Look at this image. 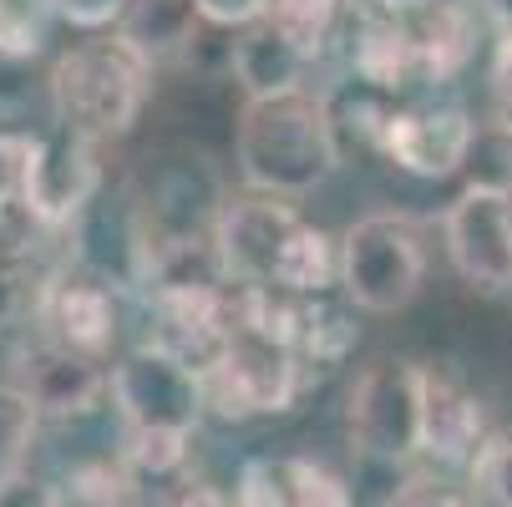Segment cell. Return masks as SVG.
Here are the masks:
<instances>
[{"label": "cell", "mask_w": 512, "mask_h": 507, "mask_svg": "<svg viewBox=\"0 0 512 507\" xmlns=\"http://www.w3.org/2000/svg\"><path fill=\"white\" fill-rule=\"evenodd\" d=\"M335 16H340V0H274L264 21H269L289 46H295L305 61H315V56L325 51V41H330Z\"/></svg>", "instance_id": "21"}, {"label": "cell", "mask_w": 512, "mask_h": 507, "mask_svg": "<svg viewBox=\"0 0 512 507\" xmlns=\"http://www.w3.org/2000/svg\"><path fill=\"white\" fill-rule=\"evenodd\" d=\"M350 437L376 462H411L426 447V366L376 360L350 391Z\"/></svg>", "instance_id": "4"}, {"label": "cell", "mask_w": 512, "mask_h": 507, "mask_svg": "<svg viewBox=\"0 0 512 507\" xmlns=\"http://www.w3.org/2000/svg\"><path fill=\"white\" fill-rule=\"evenodd\" d=\"M198 21L203 16H198L193 0H127V11L117 21V36L148 66H158V61H173L193 41Z\"/></svg>", "instance_id": "14"}, {"label": "cell", "mask_w": 512, "mask_h": 507, "mask_svg": "<svg viewBox=\"0 0 512 507\" xmlns=\"http://www.w3.org/2000/svg\"><path fill=\"white\" fill-rule=\"evenodd\" d=\"M0 11H6V0H0Z\"/></svg>", "instance_id": "34"}, {"label": "cell", "mask_w": 512, "mask_h": 507, "mask_svg": "<svg viewBox=\"0 0 512 507\" xmlns=\"http://www.w3.org/2000/svg\"><path fill=\"white\" fill-rule=\"evenodd\" d=\"M411 36H416L421 71H426V77H436V82L457 77V71L467 66V56H472V41H477L472 16H467V6H457V0H436L431 11H421V21L411 26Z\"/></svg>", "instance_id": "18"}, {"label": "cell", "mask_w": 512, "mask_h": 507, "mask_svg": "<svg viewBox=\"0 0 512 507\" xmlns=\"http://www.w3.org/2000/svg\"><path fill=\"white\" fill-rule=\"evenodd\" d=\"M122 462L153 482H168L188 462V431H122Z\"/></svg>", "instance_id": "23"}, {"label": "cell", "mask_w": 512, "mask_h": 507, "mask_svg": "<svg viewBox=\"0 0 512 507\" xmlns=\"http://www.w3.org/2000/svg\"><path fill=\"white\" fill-rule=\"evenodd\" d=\"M234 158L254 193L264 198H305L340 168L335 112L315 92H284L244 102Z\"/></svg>", "instance_id": "1"}, {"label": "cell", "mask_w": 512, "mask_h": 507, "mask_svg": "<svg viewBox=\"0 0 512 507\" xmlns=\"http://www.w3.org/2000/svg\"><path fill=\"white\" fill-rule=\"evenodd\" d=\"M421 274H426L421 239L396 213H371V219H355L340 234V284L355 310L371 315L406 310L421 289Z\"/></svg>", "instance_id": "3"}, {"label": "cell", "mask_w": 512, "mask_h": 507, "mask_svg": "<svg viewBox=\"0 0 512 507\" xmlns=\"http://www.w3.org/2000/svg\"><path fill=\"white\" fill-rule=\"evenodd\" d=\"M350 345H355V325H350L345 310L325 305L320 295H315V305L300 300V330H295V355L300 360H320V366H330V360H340Z\"/></svg>", "instance_id": "22"}, {"label": "cell", "mask_w": 512, "mask_h": 507, "mask_svg": "<svg viewBox=\"0 0 512 507\" xmlns=\"http://www.w3.org/2000/svg\"><path fill=\"white\" fill-rule=\"evenodd\" d=\"M148 61H142L122 36L71 46L51 71V112L61 132L112 142L127 137L142 102H148Z\"/></svg>", "instance_id": "2"}, {"label": "cell", "mask_w": 512, "mask_h": 507, "mask_svg": "<svg viewBox=\"0 0 512 507\" xmlns=\"http://www.w3.org/2000/svg\"><path fill=\"white\" fill-rule=\"evenodd\" d=\"M492 107L502 132H512V36H502L492 51Z\"/></svg>", "instance_id": "29"}, {"label": "cell", "mask_w": 512, "mask_h": 507, "mask_svg": "<svg viewBox=\"0 0 512 507\" xmlns=\"http://www.w3.org/2000/svg\"><path fill=\"white\" fill-rule=\"evenodd\" d=\"M330 279H340V244L325 229L300 224L289 249H284V259H279L274 289H284V295H295V300H315V295H325Z\"/></svg>", "instance_id": "19"}, {"label": "cell", "mask_w": 512, "mask_h": 507, "mask_svg": "<svg viewBox=\"0 0 512 507\" xmlns=\"http://www.w3.org/2000/svg\"><path fill=\"white\" fill-rule=\"evenodd\" d=\"M102 168H97V142L61 132L56 142H41L36 163H31V183H26V208L31 219L46 229L71 224L87 208V198L97 193Z\"/></svg>", "instance_id": "10"}, {"label": "cell", "mask_w": 512, "mask_h": 507, "mask_svg": "<svg viewBox=\"0 0 512 507\" xmlns=\"http://www.w3.org/2000/svg\"><path fill=\"white\" fill-rule=\"evenodd\" d=\"M477 148V122L462 107L391 112L381 132V153L416 178H452Z\"/></svg>", "instance_id": "9"}, {"label": "cell", "mask_w": 512, "mask_h": 507, "mask_svg": "<svg viewBox=\"0 0 512 507\" xmlns=\"http://www.w3.org/2000/svg\"><path fill=\"white\" fill-rule=\"evenodd\" d=\"M0 507H56V497L46 492V487H36V482H11L6 492H0Z\"/></svg>", "instance_id": "30"}, {"label": "cell", "mask_w": 512, "mask_h": 507, "mask_svg": "<svg viewBox=\"0 0 512 507\" xmlns=\"http://www.w3.org/2000/svg\"><path fill=\"white\" fill-rule=\"evenodd\" d=\"M355 71H360V82H371L376 92L406 87L421 71L411 26L401 16H371L360 26V36H355Z\"/></svg>", "instance_id": "17"}, {"label": "cell", "mask_w": 512, "mask_h": 507, "mask_svg": "<svg viewBox=\"0 0 512 507\" xmlns=\"http://www.w3.org/2000/svg\"><path fill=\"white\" fill-rule=\"evenodd\" d=\"M51 497H56V507H127V482H122V472L97 462V467H77Z\"/></svg>", "instance_id": "24"}, {"label": "cell", "mask_w": 512, "mask_h": 507, "mask_svg": "<svg viewBox=\"0 0 512 507\" xmlns=\"http://www.w3.org/2000/svg\"><path fill=\"white\" fill-rule=\"evenodd\" d=\"M472 482L492 507H512V437H492L477 462H472Z\"/></svg>", "instance_id": "26"}, {"label": "cell", "mask_w": 512, "mask_h": 507, "mask_svg": "<svg viewBox=\"0 0 512 507\" xmlns=\"http://www.w3.org/2000/svg\"><path fill=\"white\" fill-rule=\"evenodd\" d=\"M381 6H386L391 16H406V11H416V16H421V11H431V6H436V0H381Z\"/></svg>", "instance_id": "33"}, {"label": "cell", "mask_w": 512, "mask_h": 507, "mask_svg": "<svg viewBox=\"0 0 512 507\" xmlns=\"http://www.w3.org/2000/svg\"><path fill=\"white\" fill-rule=\"evenodd\" d=\"M482 11L497 21V31H502V36H512V0H482Z\"/></svg>", "instance_id": "32"}, {"label": "cell", "mask_w": 512, "mask_h": 507, "mask_svg": "<svg viewBox=\"0 0 512 507\" xmlns=\"http://www.w3.org/2000/svg\"><path fill=\"white\" fill-rule=\"evenodd\" d=\"M46 320L61 350L97 360L117 335V310L102 284H61L46 295Z\"/></svg>", "instance_id": "13"}, {"label": "cell", "mask_w": 512, "mask_h": 507, "mask_svg": "<svg viewBox=\"0 0 512 507\" xmlns=\"http://www.w3.org/2000/svg\"><path fill=\"white\" fill-rule=\"evenodd\" d=\"M300 391V355L269 340V335H254V330H229V345L224 355L203 371V401L218 411V416H269V411H284Z\"/></svg>", "instance_id": "5"}, {"label": "cell", "mask_w": 512, "mask_h": 507, "mask_svg": "<svg viewBox=\"0 0 512 507\" xmlns=\"http://www.w3.org/2000/svg\"><path fill=\"white\" fill-rule=\"evenodd\" d=\"M112 406L122 416V431H188L198 426L203 401V376L183 366L178 355L142 345L122 366H112Z\"/></svg>", "instance_id": "6"}, {"label": "cell", "mask_w": 512, "mask_h": 507, "mask_svg": "<svg viewBox=\"0 0 512 507\" xmlns=\"http://www.w3.org/2000/svg\"><path fill=\"white\" fill-rule=\"evenodd\" d=\"M36 137L21 132H0V208L26 203V183H31V163H36Z\"/></svg>", "instance_id": "25"}, {"label": "cell", "mask_w": 512, "mask_h": 507, "mask_svg": "<svg viewBox=\"0 0 512 507\" xmlns=\"http://www.w3.org/2000/svg\"><path fill=\"white\" fill-rule=\"evenodd\" d=\"M16 386L36 401L41 416H61L66 421V416L92 411L97 396L112 386V376H102L87 355H71V350L51 345V350H36L26 360V381H16Z\"/></svg>", "instance_id": "12"}, {"label": "cell", "mask_w": 512, "mask_h": 507, "mask_svg": "<svg viewBox=\"0 0 512 507\" xmlns=\"http://www.w3.org/2000/svg\"><path fill=\"white\" fill-rule=\"evenodd\" d=\"M305 66H310V61H305L295 46H289L269 21L249 26V36H244V41H234V71H239V82H244L249 102L300 92Z\"/></svg>", "instance_id": "16"}, {"label": "cell", "mask_w": 512, "mask_h": 507, "mask_svg": "<svg viewBox=\"0 0 512 507\" xmlns=\"http://www.w3.org/2000/svg\"><path fill=\"white\" fill-rule=\"evenodd\" d=\"M482 437V406L457 381L426 371V457L436 462H462Z\"/></svg>", "instance_id": "15"}, {"label": "cell", "mask_w": 512, "mask_h": 507, "mask_svg": "<svg viewBox=\"0 0 512 507\" xmlns=\"http://www.w3.org/2000/svg\"><path fill=\"white\" fill-rule=\"evenodd\" d=\"M208 26H259L274 0H193Z\"/></svg>", "instance_id": "27"}, {"label": "cell", "mask_w": 512, "mask_h": 507, "mask_svg": "<svg viewBox=\"0 0 512 507\" xmlns=\"http://www.w3.org/2000/svg\"><path fill=\"white\" fill-rule=\"evenodd\" d=\"M36 421H41V411H36V401L16 381L0 386V492H6L11 482H21V467H26L31 437H36Z\"/></svg>", "instance_id": "20"}, {"label": "cell", "mask_w": 512, "mask_h": 507, "mask_svg": "<svg viewBox=\"0 0 512 507\" xmlns=\"http://www.w3.org/2000/svg\"><path fill=\"white\" fill-rule=\"evenodd\" d=\"M452 269L487 295L512 289V188L472 183L442 219Z\"/></svg>", "instance_id": "7"}, {"label": "cell", "mask_w": 512, "mask_h": 507, "mask_svg": "<svg viewBox=\"0 0 512 507\" xmlns=\"http://www.w3.org/2000/svg\"><path fill=\"white\" fill-rule=\"evenodd\" d=\"M234 507H350V492L335 472L305 457H254L239 472Z\"/></svg>", "instance_id": "11"}, {"label": "cell", "mask_w": 512, "mask_h": 507, "mask_svg": "<svg viewBox=\"0 0 512 507\" xmlns=\"http://www.w3.org/2000/svg\"><path fill=\"white\" fill-rule=\"evenodd\" d=\"M300 219L279 198H239L224 203L213 219V264L239 289H274L279 259L295 239Z\"/></svg>", "instance_id": "8"}, {"label": "cell", "mask_w": 512, "mask_h": 507, "mask_svg": "<svg viewBox=\"0 0 512 507\" xmlns=\"http://www.w3.org/2000/svg\"><path fill=\"white\" fill-rule=\"evenodd\" d=\"M386 507H462L452 492H436V487H406V492H396Z\"/></svg>", "instance_id": "31"}, {"label": "cell", "mask_w": 512, "mask_h": 507, "mask_svg": "<svg viewBox=\"0 0 512 507\" xmlns=\"http://www.w3.org/2000/svg\"><path fill=\"white\" fill-rule=\"evenodd\" d=\"M51 6H56V16H61V21L82 26V31H97V26L122 21L127 0H51Z\"/></svg>", "instance_id": "28"}]
</instances>
